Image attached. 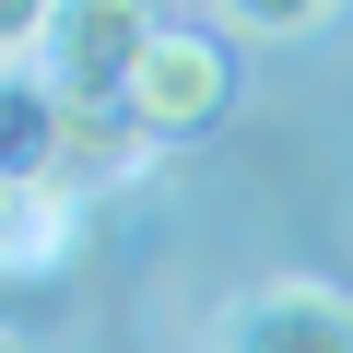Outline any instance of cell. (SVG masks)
<instances>
[{
	"label": "cell",
	"mask_w": 353,
	"mask_h": 353,
	"mask_svg": "<svg viewBox=\"0 0 353 353\" xmlns=\"http://www.w3.org/2000/svg\"><path fill=\"white\" fill-rule=\"evenodd\" d=\"M0 224H12V176H0Z\"/></svg>",
	"instance_id": "obj_8"
},
{
	"label": "cell",
	"mask_w": 353,
	"mask_h": 353,
	"mask_svg": "<svg viewBox=\"0 0 353 353\" xmlns=\"http://www.w3.org/2000/svg\"><path fill=\"white\" fill-rule=\"evenodd\" d=\"M71 248H83V201H71V189H12V224H0V271H24V283H36V271H59Z\"/></svg>",
	"instance_id": "obj_5"
},
{
	"label": "cell",
	"mask_w": 353,
	"mask_h": 353,
	"mask_svg": "<svg viewBox=\"0 0 353 353\" xmlns=\"http://www.w3.org/2000/svg\"><path fill=\"white\" fill-rule=\"evenodd\" d=\"M0 353H24V341H12V330H0Z\"/></svg>",
	"instance_id": "obj_9"
},
{
	"label": "cell",
	"mask_w": 353,
	"mask_h": 353,
	"mask_svg": "<svg viewBox=\"0 0 353 353\" xmlns=\"http://www.w3.org/2000/svg\"><path fill=\"white\" fill-rule=\"evenodd\" d=\"M36 48H48V12L36 0H0V71H36Z\"/></svg>",
	"instance_id": "obj_7"
},
{
	"label": "cell",
	"mask_w": 353,
	"mask_h": 353,
	"mask_svg": "<svg viewBox=\"0 0 353 353\" xmlns=\"http://www.w3.org/2000/svg\"><path fill=\"white\" fill-rule=\"evenodd\" d=\"M212 353H353V294L341 283H248L212 318Z\"/></svg>",
	"instance_id": "obj_3"
},
{
	"label": "cell",
	"mask_w": 353,
	"mask_h": 353,
	"mask_svg": "<svg viewBox=\"0 0 353 353\" xmlns=\"http://www.w3.org/2000/svg\"><path fill=\"white\" fill-rule=\"evenodd\" d=\"M153 12H130V0H71V12H48V48H36V83L59 106H130L141 59H153Z\"/></svg>",
	"instance_id": "obj_1"
},
{
	"label": "cell",
	"mask_w": 353,
	"mask_h": 353,
	"mask_svg": "<svg viewBox=\"0 0 353 353\" xmlns=\"http://www.w3.org/2000/svg\"><path fill=\"white\" fill-rule=\"evenodd\" d=\"M318 0H259V12H212V36H318Z\"/></svg>",
	"instance_id": "obj_6"
},
{
	"label": "cell",
	"mask_w": 353,
	"mask_h": 353,
	"mask_svg": "<svg viewBox=\"0 0 353 353\" xmlns=\"http://www.w3.org/2000/svg\"><path fill=\"white\" fill-rule=\"evenodd\" d=\"M224 106H236V59H224V36H212V24H165L153 59H141V83H130V118H141L153 141H189V130H212Z\"/></svg>",
	"instance_id": "obj_2"
},
{
	"label": "cell",
	"mask_w": 353,
	"mask_h": 353,
	"mask_svg": "<svg viewBox=\"0 0 353 353\" xmlns=\"http://www.w3.org/2000/svg\"><path fill=\"white\" fill-rule=\"evenodd\" d=\"M59 130H71V106L36 71H0V176L12 189H59Z\"/></svg>",
	"instance_id": "obj_4"
}]
</instances>
